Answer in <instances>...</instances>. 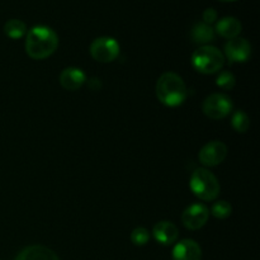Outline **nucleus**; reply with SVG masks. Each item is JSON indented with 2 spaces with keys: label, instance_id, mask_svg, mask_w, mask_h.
<instances>
[{
  "label": "nucleus",
  "instance_id": "5",
  "mask_svg": "<svg viewBox=\"0 0 260 260\" xmlns=\"http://www.w3.org/2000/svg\"><path fill=\"white\" fill-rule=\"evenodd\" d=\"M202 111L211 119L226 118L233 111V102L225 94H211L203 102Z\"/></svg>",
  "mask_w": 260,
  "mask_h": 260
},
{
  "label": "nucleus",
  "instance_id": "21",
  "mask_svg": "<svg viewBox=\"0 0 260 260\" xmlns=\"http://www.w3.org/2000/svg\"><path fill=\"white\" fill-rule=\"evenodd\" d=\"M216 19H217V12L213 8H208L203 12V23L211 25L213 22H216Z\"/></svg>",
  "mask_w": 260,
  "mask_h": 260
},
{
  "label": "nucleus",
  "instance_id": "2",
  "mask_svg": "<svg viewBox=\"0 0 260 260\" xmlns=\"http://www.w3.org/2000/svg\"><path fill=\"white\" fill-rule=\"evenodd\" d=\"M156 96L164 106L178 107L187 99L188 90L184 80L175 73H165L157 79Z\"/></svg>",
  "mask_w": 260,
  "mask_h": 260
},
{
  "label": "nucleus",
  "instance_id": "19",
  "mask_svg": "<svg viewBox=\"0 0 260 260\" xmlns=\"http://www.w3.org/2000/svg\"><path fill=\"white\" fill-rule=\"evenodd\" d=\"M235 84L236 79L234 74H231L230 71H222V73L218 74L217 79H216V85L218 88L223 89V90H233Z\"/></svg>",
  "mask_w": 260,
  "mask_h": 260
},
{
  "label": "nucleus",
  "instance_id": "16",
  "mask_svg": "<svg viewBox=\"0 0 260 260\" xmlns=\"http://www.w3.org/2000/svg\"><path fill=\"white\" fill-rule=\"evenodd\" d=\"M4 33L12 40H19L27 33V25L19 19H10L5 23Z\"/></svg>",
  "mask_w": 260,
  "mask_h": 260
},
{
  "label": "nucleus",
  "instance_id": "15",
  "mask_svg": "<svg viewBox=\"0 0 260 260\" xmlns=\"http://www.w3.org/2000/svg\"><path fill=\"white\" fill-rule=\"evenodd\" d=\"M192 40L196 43H200V45H207V43L212 42L215 40V29L211 27L210 24H206V23H197L194 27L192 28Z\"/></svg>",
  "mask_w": 260,
  "mask_h": 260
},
{
  "label": "nucleus",
  "instance_id": "18",
  "mask_svg": "<svg viewBox=\"0 0 260 260\" xmlns=\"http://www.w3.org/2000/svg\"><path fill=\"white\" fill-rule=\"evenodd\" d=\"M233 212V207L228 201H217L213 203L212 208H211V213L215 216L216 218H228Z\"/></svg>",
  "mask_w": 260,
  "mask_h": 260
},
{
  "label": "nucleus",
  "instance_id": "8",
  "mask_svg": "<svg viewBox=\"0 0 260 260\" xmlns=\"http://www.w3.org/2000/svg\"><path fill=\"white\" fill-rule=\"evenodd\" d=\"M210 217V211L201 203L190 205L184 210L182 215V222L188 230H198L203 228Z\"/></svg>",
  "mask_w": 260,
  "mask_h": 260
},
{
  "label": "nucleus",
  "instance_id": "12",
  "mask_svg": "<svg viewBox=\"0 0 260 260\" xmlns=\"http://www.w3.org/2000/svg\"><path fill=\"white\" fill-rule=\"evenodd\" d=\"M86 81L84 71L79 68H68L60 74V84L63 89L75 91L80 89Z\"/></svg>",
  "mask_w": 260,
  "mask_h": 260
},
{
  "label": "nucleus",
  "instance_id": "22",
  "mask_svg": "<svg viewBox=\"0 0 260 260\" xmlns=\"http://www.w3.org/2000/svg\"><path fill=\"white\" fill-rule=\"evenodd\" d=\"M221 2H235V0H221Z\"/></svg>",
  "mask_w": 260,
  "mask_h": 260
},
{
  "label": "nucleus",
  "instance_id": "10",
  "mask_svg": "<svg viewBox=\"0 0 260 260\" xmlns=\"http://www.w3.org/2000/svg\"><path fill=\"white\" fill-rule=\"evenodd\" d=\"M201 246L192 239L179 241L173 249V260H201Z\"/></svg>",
  "mask_w": 260,
  "mask_h": 260
},
{
  "label": "nucleus",
  "instance_id": "17",
  "mask_svg": "<svg viewBox=\"0 0 260 260\" xmlns=\"http://www.w3.org/2000/svg\"><path fill=\"white\" fill-rule=\"evenodd\" d=\"M231 124H233L234 129L236 132H240L244 134L249 129L250 127V118L248 117V114L244 111H236L233 114V118H231Z\"/></svg>",
  "mask_w": 260,
  "mask_h": 260
},
{
  "label": "nucleus",
  "instance_id": "13",
  "mask_svg": "<svg viewBox=\"0 0 260 260\" xmlns=\"http://www.w3.org/2000/svg\"><path fill=\"white\" fill-rule=\"evenodd\" d=\"M15 260H60L55 251L43 245H30L23 249Z\"/></svg>",
  "mask_w": 260,
  "mask_h": 260
},
{
  "label": "nucleus",
  "instance_id": "9",
  "mask_svg": "<svg viewBox=\"0 0 260 260\" xmlns=\"http://www.w3.org/2000/svg\"><path fill=\"white\" fill-rule=\"evenodd\" d=\"M225 55L233 63L245 62L251 56V45L245 38L236 37L225 45Z\"/></svg>",
  "mask_w": 260,
  "mask_h": 260
},
{
  "label": "nucleus",
  "instance_id": "6",
  "mask_svg": "<svg viewBox=\"0 0 260 260\" xmlns=\"http://www.w3.org/2000/svg\"><path fill=\"white\" fill-rule=\"evenodd\" d=\"M90 55L98 62H112L119 55V43L112 37H99L90 45Z\"/></svg>",
  "mask_w": 260,
  "mask_h": 260
},
{
  "label": "nucleus",
  "instance_id": "3",
  "mask_svg": "<svg viewBox=\"0 0 260 260\" xmlns=\"http://www.w3.org/2000/svg\"><path fill=\"white\" fill-rule=\"evenodd\" d=\"M190 190L202 201H213L220 194V183L217 178L205 168L194 170L189 180Z\"/></svg>",
  "mask_w": 260,
  "mask_h": 260
},
{
  "label": "nucleus",
  "instance_id": "11",
  "mask_svg": "<svg viewBox=\"0 0 260 260\" xmlns=\"http://www.w3.org/2000/svg\"><path fill=\"white\" fill-rule=\"evenodd\" d=\"M152 235H154L155 240L161 245H172L177 241L179 231H178L177 226L170 221H160L154 226Z\"/></svg>",
  "mask_w": 260,
  "mask_h": 260
},
{
  "label": "nucleus",
  "instance_id": "7",
  "mask_svg": "<svg viewBox=\"0 0 260 260\" xmlns=\"http://www.w3.org/2000/svg\"><path fill=\"white\" fill-rule=\"evenodd\" d=\"M228 156V146L222 141H211L201 149L200 161L206 167H217Z\"/></svg>",
  "mask_w": 260,
  "mask_h": 260
},
{
  "label": "nucleus",
  "instance_id": "1",
  "mask_svg": "<svg viewBox=\"0 0 260 260\" xmlns=\"http://www.w3.org/2000/svg\"><path fill=\"white\" fill-rule=\"evenodd\" d=\"M58 37L53 29L46 25H36L28 30L25 52L33 60L47 58L57 50Z\"/></svg>",
  "mask_w": 260,
  "mask_h": 260
},
{
  "label": "nucleus",
  "instance_id": "20",
  "mask_svg": "<svg viewBox=\"0 0 260 260\" xmlns=\"http://www.w3.org/2000/svg\"><path fill=\"white\" fill-rule=\"evenodd\" d=\"M150 233L145 228H136L131 234V241L136 246H144L149 243Z\"/></svg>",
  "mask_w": 260,
  "mask_h": 260
},
{
  "label": "nucleus",
  "instance_id": "4",
  "mask_svg": "<svg viewBox=\"0 0 260 260\" xmlns=\"http://www.w3.org/2000/svg\"><path fill=\"white\" fill-rule=\"evenodd\" d=\"M225 63V56L213 46H202L192 55V65L198 73L215 74Z\"/></svg>",
  "mask_w": 260,
  "mask_h": 260
},
{
  "label": "nucleus",
  "instance_id": "14",
  "mask_svg": "<svg viewBox=\"0 0 260 260\" xmlns=\"http://www.w3.org/2000/svg\"><path fill=\"white\" fill-rule=\"evenodd\" d=\"M216 32L223 38L233 40L236 38L241 32V23L234 17H225L220 19L216 24Z\"/></svg>",
  "mask_w": 260,
  "mask_h": 260
}]
</instances>
